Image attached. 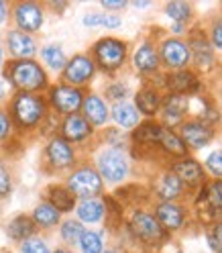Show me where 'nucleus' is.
<instances>
[{
    "mask_svg": "<svg viewBox=\"0 0 222 253\" xmlns=\"http://www.w3.org/2000/svg\"><path fill=\"white\" fill-rule=\"evenodd\" d=\"M4 98H6V82L0 80V100H4Z\"/></svg>",
    "mask_w": 222,
    "mask_h": 253,
    "instance_id": "49530a36",
    "label": "nucleus"
},
{
    "mask_svg": "<svg viewBox=\"0 0 222 253\" xmlns=\"http://www.w3.org/2000/svg\"><path fill=\"white\" fill-rule=\"evenodd\" d=\"M45 162L53 169H68L75 164V149L66 139L55 135L49 139V143L45 147Z\"/></svg>",
    "mask_w": 222,
    "mask_h": 253,
    "instance_id": "9d476101",
    "label": "nucleus"
},
{
    "mask_svg": "<svg viewBox=\"0 0 222 253\" xmlns=\"http://www.w3.org/2000/svg\"><path fill=\"white\" fill-rule=\"evenodd\" d=\"M161 131H163V125H159V123H153V121L141 123L139 126H135L133 141L141 145H155V143H159Z\"/></svg>",
    "mask_w": 222,
    "mask_h": 253,
    "instance_id": "cd10ccee",
    "label": "nucleus"
},
{
    "mask_svg": "<svg viewBox=\"0 0 222 253\" xmlns=\"http://www.w3.org/2000/svg\"><path fill=\"white\" fill-rule=\"evenodd\" d=\"M212 43H214V47L222 49V21L214 23V27H212Z\"/></svg>",
    "mask_w": 222,
    "mask_h": 253,
    "instance_id": "c03bdc74",
    "label": "nucleus"
},
{
    "mask_svg": "<svg viewBox=\"0 0 222 253\" xmlns=\"http://www.w3.org/2000/svg\"><path fill=\"white\" fill-rule=\"evenodd\" d=\"M133 63H135L137 72H141V74H153L157 68H159V55H157V49L151 43L139 45L135 55H133Z\"/></svg>",
    "mask_w": 222,
    "mask_h": 253,
    "instance_id": "aec40b11",
    "label": "nucleus"
},
{
    "mask_svg": "<svg viewBox=\"0 0 222 253\" xmlns=\"http://www.w3.org/2000/svg\"><path fill=\"white\" fill-rule=\"evenodd\" d=\"M12 19L19 31L33 35L37 31H41L45 23V12L39 2H17L12 6Z\"/></svg>",
    "mask_w": 222,
    "mask_h": 253,
    "instance_id": "1a4fd4ad",
    "label": "nucleus"
},
{
    "mask_svg": "<svg viewBox=\"0 0 222 253\" xmlns=\"http://www.w3.org/2000/svg\"><path fill=\"white\" fill-rule=\"evenodd\" d=\"M66 186L75 198L86 200V198H98L102 194L104 182L100 178V173L96 171V168L80 166L68 176V184Z\"/></svg>",
    "mask_w": 222,
    "mask_h": 253,
    "instance_id": "39448f33",
    "label": "nucleus"
},
{
    "mask_svg": "<svg viewBox=\"0 0 222 253\" xmlns=\"http://www.w3.org/2000/svg\"><path fill=\"white\" fill-rule=\"evenodd\" d=\"M165 84L167 88L171 90V94H189V92H196L200 82H198V78L192 74V72H184V70H178V72H173L165 78Z\"/></svg>",
    "mask_w": 222,
    "mask_h": 253,
    "instance_id": "412c9836",
    "label": "nucleus"
},
{
    "mask_svg": "<svg viewBox=\"0 0 222 253\" xmlns=\"http://www.w3.org/2000/svg\"><path fill=\"white\" fill-rule=\"evenodd\" d=\"M208 241H210V247L218 253H222V223L214 225V229L210 231L208 235Z\"/></svg>",
    "mask_w": 222,
    "mask_h": 253,
    "instance_id": "79ce46f5",
    "label": "nucleus"
},
{
    "mask_svg": "<svg viewBox=\"0 0 222 253\" xmlns=\"http://www.w3.org/2000/svg\"><path fill=\"white\" fill-rule=\"evenodd\" d=\"M214 137V131L208 126V123H202V121H187L182 125V141L185 147H192V149H200L204 145H208Z\"/></svg>",
    "mask_w": 222,
    "mask_h": 253,
    "instance_id": "4468645a",
    "label": "nucleus"
},
{
    "mask_svg": "<svg viewBox=\"0 0 222 253\" xmlns=\"http://www.w3.org/2000/svg\"><path fill=\"white\" fill-rule=\"evenodd\" d=\"M51 253H70V249H66V247H57V249H53Z\"/></svg>",
    "mask_w": 222,
    "mask_h": 253,
    "instance_id": "8fccbe9b",
    "label": "nucleus"
},
{
    "mask_svg": "<svg viewBox=\"0 0 222 253\" xmlns=\"http://www.w3.org/2000/svg\"><path fill=\"white\" fill-rule=\"evenodd\" d=\"M12 190V180H10V173L6 169V166L0 160V196H6Z\"/></svg>",
    "mask_w": 222,
    "mask_h": 253,
    "instance_id": "a19ab883",
    "label": "nucleus"
},
{
    "mask_svg": "<svg viewBox=\"0 0 222 253\" xmlns=\"http://www.w3.org/2000/svg\"><path fill=\"white\" fill-rule=\"evenodd\" d=\"M84 90L82 88H74L68 84H55L49 88V102L53 106V110L57 115L70 117V115H77L82 110V102H84Z\"/></svg>",
    "mask_w": 222,
    "mask_h": 253,
    "instance_id": "0eeeda50",
    "label": "nucleus"
},
{
    "mask_svg": "<svg viewBox=\"0 0 222 253\" xmlns=\"http://www.w3.org/2000/svg\"><path fill=\"white\" fill-rule=\"evenodd\" d=\"M157 55L161 57L163 66H167L169 70H182L184 66H187L189 57H192L189 55V47L182 39H165Z\"/></svg>",
    "mask_w": 222,
    "mask_h": 253,
    "instance_id": "ddd939ff",
    "label": "nucleus"
},
{
    "mask_svg": "<svg viewBox=\"0 0 222 253\" xmlns=\"http://www.w3.org/2000/svg\"><path fill=\"white\" fill-rule=\"evenodd\" d=\"M41 59L45 66L53 72H63V68H66V63H68V57L59 45H45L41 49Z\"/></svg>",
    "mask_w": 222,
    "mask_h": 253,
    "instance_id": "c85d7f7f",
    "label": "nucleus"
},
{
    "mask_svg": "<svg viewBox=\"0 0 222 253\" xmlns=\"http://www.w3.org/2000/svg\"><path fill=\"white\" fill-rule=\"evenodd\" d=\"M12 131H14V125H12V121H10L8 110L0 108V143L8 141V137L12 135Z\"/></svg>",
    "mask_w": 222,
    "mask_h": 253,
    "instance_id": "58836bf2",
    "label": "nucleus"
},
{
    "mask_svg": "<svg viewBox=\"0 0 222 253\" xmlns=\"http://www.w3.org/2000/svg\"><path fill=\"white\" fill-rule=\"evenodd\" d=\"M59 131H61L59 137L74 145V143H84L86 139H90L94 135V126L77 113V115L63 117V121L59 125Z\"/></svg>",
    "mask_w": 222,
    "mask_h": 253,
    "instance_id": "9b49d317",
    "label": "nucleus"
},
{
    "mask_svg": "<svg viewBox=\"0 0 222 253\" xmlns=\"http://www.w3.org/2000/svg\"><path fill=\"white\" fill-rule=\"evenodd\" d=\"M206 204H208V211H212V214L222 212V182H214L206 188V192H202Z\"/></svg>",
    "mask_w": 222,
    "mask_h": 253,
    "instance_id": "f704fd0d",
    "label": "nucleus"
},
{
    "mask_svg": "<svg viewBox=\"0 0 222 253\" xmlns=\"http://www.w3.org/2000/svg\"><path fill=\"white\" fill-rule=\"evenodd\" d=\"M8 19V4L6 2H0V25Z\"/></svg>",
    "mask_w": 222,
    "mask_h": 253,
    "instance_id": "a18cd8bd",
    "label": "nucleus"
},
{
    "mask_svg": "<svg viewBox=\"0 0 222 253\" xmlns=\"http://www.w3.org/2000/svg\"><path fill=\"white\" fill-rule=\"evenodd\" d=\"M4 78L17 92H31L39 94L49 86L47 72L35 59H12L4 68Z\"/></svg>",
    "mask_w": 222,
    "mask_h": 253,
    "instance_id": "f03ea898",
    "label": "nucleus"
},
{
    "mask_svg": "<svg viewBox=\"0 0 222 253\" xmlns=\"http://www.w3.org/2000/svg\"><path fill=\"white\" fill-rule=\"evenodd\" d=\"M129 231L135 239H139L141 243L145 245H159L163 239H165V231L161 229V225L157 223L155 214L147 212V211H135L131 214V220H129Z\"/></svg>",
    "mask_w": 222,
    "mask_h": 253,
    "instance_id": "423d86ee",
    "label": "nucleus"
},
{
    "mask_svg": "<svg viewBox=\"0 0 222 253\" xmlns=\"http://www.w3.org/2000/svg\"><path fill=\"white\" fill-rule=\"evenodd\" d=\"M206 168H208L214 176H222V149L212 151L206 157Z\"/></svg>",
    "mask_w": 222,
    "mask_h": 253,
    "instance_id": "ea45409f",
    "label": "nucleus"
},
{
    "mask_svg": "<svg viewBox=\"0 0 222 253\" xmlns=\"http://www.w3.org/2000/svg\"><path fill=\"white\" fill-rule=\"evenodd\" d=\"M159 145L171 155H185V151H187V147L184 145V141L171 129H165V126H163L161 137H159Z\"/></svg>",
    "mask_w": 222,
    "mask_h": 253,
    "instance_id": "473e14b6",
    "label": "nucleus"
},
{
    "mask_svg": "<svg viewBox=\"0 0 222 253\" xmlns=\"http://www.w3.org/2000/svg\"><path fill=\"white\" fill-rule=\"evenodd\" d=\"M165 14L176 25H184L185 21H189V17H192V6L185 4V2H167Z\"/></svg>",
    "mask_w": 222,
    "mask_h": 253,
    "instance_id": "c9c22d12",
    "label": "nucleus"
},
{
    "mask_svg": "<svg viewBox=\"0 0 222 253\" xmlns=\"http://www.w3.org/2000/svg\"><path fill=\"white\" fill-rule=\"evenodd\" d=\"M171 171L176 173L182 184H187V186H196V184H200L204 180V169L194 160H182L178 164H173Z\"/></svg>",
    "mask_w": 222,
    "mask_h": 253,
    "instance_id": "393cba45",
    "label": "nucleus"
},
{
    "mask_svg": "<svg viewBox=\"0 0 222 253\" xmlns=\"http://www.w3.org/2000/svg\"><path fill=\"white\" fill-rule=\"evenodd\" d=\"M106 96L114 102H124V98L129 96V86L122 82H112L106 86Z\"/></svg>",
    "mask_w": 222,
    "mask_h": 253,
    "instance_id": "4c0bfd02",
    "label": "nucleus"
},
{
    "mask_svg": "<svg viewBox=\"0 0 222 253\" xmlns=\"http://www.w3.org/2000/svg\"><path fill=\"white\" fill-rule=\"evenodd\" d=\"M6 233L12 241H27L31 239V237H35L37 233V227L33 223V218L27 216V214H19V216H14L10 223L6 225Z\"/></svg>",
    "mask_w": 222,
    "mask_h": 253,
    "instance_id": "a878e982",
    "label": "nucleus"
},
{
    "mask_svg": "<svg viewBox=\"0 0 222 253\" xmlns=\"http://www.w3.org/2000/svg\"><path fill=\"white\" fill-rule=\"evenodd\" d=\"M133 6H135V8H147L149 2H133Z\"/></svg>",
    "mask_w": 222,
    "mask_h": 253,
    "instance_id": "09e8293b",
    "label": "nucleus"
},
{
    "mask_svg": "<svg viewBox=\"0 0 222 253\" xmlns=\"http://www.w3.org/2000/svg\"><path fill=\"white\" fill-rule=\"evenodd\" d=\"M80 251L82 253H102L104 251V241L102 235L96 231H84V235L80 237Z\"/></svg>",
    "mask_w": 222,
    "mask_h": 253,
    "instance_id": "72a5a7b5",
    "label": "nucleus"
},
{
    "mask_svg": "<svg viewBox=\"0 0 222 253\" xmlns=\"http://www.w3.org/2000/svg\"><path fill=\"white\" fill-rule=\"evenodd\" d=\"M182 188H184V184L178 180L176 173L165 171L155 184V194L161 198V202H173L182 194Z\"/></svg>",
    "mask_w": 222,
    "mask_h": 253,
    "instance_id": "b1692460",
    "label": "nucleus"
},
{
    "mask_svg": "<svg viewBox=\"0 0 222 253\" xmlns=\"http://www.w3.org/2000/svg\"><path fill=\"white\" fill-rule=\"evenodd\" d=\"M4 61V47H2V41H0V66H2Z\"/></svg>",
    "mask_w": 222,
    "mask_h": 253,
    "instance_id": "de8ad7c7",
    "label": "nucleus"
},
{
    "mask_svg": "<svg viewBox=\"0 0 222 253\" xmlns=\"http://www.w3.org/2000/svg\"><path fill=\"white\" fill-rule=\"evenodd\" d=\"M82 117L92 125V126H102L106 125L110 117V108L106 100L98 94H86L82 102Z\"/></svg>",
    "mask_w": 222,
    "mask_h": 253,
    "instance_id": "2eb2a0df",
    "label": "nucleus"
},
{
    "mask_svg": "<svg viewBox=\"0 0 222 253\" xmlns=\"http://www.w3.org/2000/svg\"><path fill=\"white\" fill-rule=\"evenodd\" d=\"M75 214H77V220L84 225H94V223H100V220L106 216V202L100 200V198H86V200H80L75 204Z\"/></svg>",
    "mask_w": 222,
    "mask_h": 253,
    "instance_id": "f3484780",
    "label": "nucleus"
},
{
    "mask_svg": "<svg viewBox=\"0 0 222 253\" xmlns=\"http://www.w3.org/2000/svg\"><path fill=\"white\" fill-rule=\"evenodd\" d=\"M94 74H96V63H94V59L86 53H77L68 59L66 68L61 72V80L68 86L82 88V86L90 84Z\"/></svg>",
    "mask_w": 222,
    "mask_h": 253,
    "instance_id": "6e6552de",
    "label": "nucleus"
},
{
    "mask_svg": "<svg viewBox=\"0 0 222 253\" xmlns=\"http://www.w3.org/2000/svg\"><path fill=\"white\" fill-rule=\"evenodd\" d=\"M31 218H33V223H35L37 229L49 231V229H53V227H57L61 223V212L55 207H51L47 200H43V202H39L35 207Z\"/></svg>",
    "mask_w": 222,
    "mask_h": 253,
    "instance_id": "4be33fe9",
    "label": "nucleus"
},
{
    "mask_svg": "<svg viewBox=\"0 0 222 253\" xmlns=\"http://www.w3.org/2000/svg\"><path fill=\"white\" fill-rule=\"evenodd\" d=\"M86 27H104V29H118L122 25L118 14L112 12H88L82 19Z\"/></svg>",
    "mask_w": 222,
    "mask_h": 253,
    "instance_id": "c756f323",
    "label": "nucleus"
},
{
    "mask_svg": "<svg viewBox=\"0 0 222 253\" xmlns=\"http://www.w3.org/2000/svg\"><path fill=\"white\" fill-rule=\"evenodd\" d=\"M47 202L55 207L61 214L63 212H72L75 211L77 198L68 190V186H49L47 188Z\"/></svg>",
    "mask_w": 222,
    "mask_h": 253,
    "instance_id": "5701e85b",
    "label": "nucleus"
},
{
    "mask_svg": "<svg viewBox=\"0 0 222 253\" xmlns=\"http://www.w3.org/2000/svg\"><path fill=\"white\" fill-rule=\"evenodd\" d=\"M100 6L106 10H122L129 6V2H124V0H102Z\"/></svg>",
    "mask_w": 222,
    "mask_h": 253,
    "instance_id": "37998d69",
    "label": "nucleus"
},
{
    "mask_svg": "<svg viewBox=\"0 0 222 253\" xmlns=\"http://www.w3.org/2000/svg\"><path fill=\"white\" fill-rule=\"evenodd\" d=\"M189 108V98L184 94H169V96L161 102V113L165 125H178L182 123V117L185 115V110Z\"/></svg>",
    "mask_w": 222,
    "mask_h": 253,
    "instance_id": "a211bd4d",
    "label": "nucleus"
},
{
    "mask_svg": "<svg viewBox=\"0 0 222 253\" xmlns=\"http://www.w3.org/2000/svg\"><path fill=\"white\" fill-rule=\"evenodd\" d=\"M135 108L139 110V115L153 117L155 113H159L161 108V96L153 86H145L137 92L135 96Z\"/></svg>",
    "mask_w": 222,
    "mask_h": 253,
    "instance_id": "6ab92c4d",
    "label": "nucleus"
},
{
    "mask_svg": "<svg viewBox=\"0 0 222 253\" xmlns=\"http://www.w3.org/2000/svg\"><path fill=\"white\" fill-rule=\"evenodd\" d=\"M189 55H194L198 66H208L212 63V47L204 37H194L189 43Z\"/></svg>",
    "mask_w": 222,
    "mask_h": 253,
    "instance_id": "7c9ffc66",
    "label": "nucleus"
},
{
    "mask_svg": "<svg viewBox=\"0 0 222 253\" xmlns=\"http://www.w3.org/2000/svg\"><path fill=\"white\" fill-rule=\"evenodd\" d=\"M110 117H112V121L122 126V129H135V126H139V110L135 108V104L131 102H116L112 106V110H110Z\"/></svg>",
    "mask_w": 222,
    "mask_h": 253,
    "instance_id": "bb28decb",
    "label": "nucleus"
},
{
    "mask_svg": "<svg viewBox=\"0 0 222 253\" xmlns=\"http://www.w3.org/2000/svg\"><path fill=\"white\" fill-rule=\"evenodd\" d=\"M21 253H51L49 245L41 237H31V239L21 243Z\"/></svg>",
    "mask_w": 222,
    "mask_h": 253,
    "instance_id": "e433bc0d",
    "label": "nucleus"
},
{
    "mask_svg": "<svg viewBox=\"0 0 222 253\" xmlns=\"http://www.w3.org/2000/svg\"><path fill=\"white\" fill-rule=\"evenodd\" d=\"M96 171L100 173L102 182L104 180L108 184L124 182L126 176H129V171H131L129 157H126V153L122 149H116V147L102 149L96 157Z\"/></svg>",
    "mask_w": 222,
    "mask_h": 253,
    "instance_id": "20e7f679",
    "label": "nucleus"
},
{
    "mask_svg": "<svg viewBox=\"0 0 222 253\" xmlns=\"http://www.w3.org/2000/svg\"><path fill=\"white\" fill-rule=\"evenodd\" d=\"M59 225H61L59 227V235H61V239L66 241L68 245H77V243H80V237L86 231L80 220L68 218V220H63V223H59Z\"/></svg>",
    "mask_w": 222,
    "mask_h": 253,
    "instance_id": "2f4dec72",
    "label": "nucleus"
},
{
    "mask_svg": "<svg viewBox=\"0 0 222 253\" xmlns=\"http://www.w3.org/2000/svg\"><path fill=\"white\" fill-rule=\"evenodd\" d=\"M8 115L12 125L21 131H31L45 121L47 113V100L41 94H31V92H17L10 100Z\"/></svg>",
    "mask_w": 222,
    "mask_h": 253,
    "instance_id": "f257e3e1",
    "label": "nucleus"
},
{
    "mask_svg": "<svg viewBox=\"0 0 222 253\" xmlns=\"http://www.w3.org/2000/svg\"><path fill=\"white\" fill-rule=\"evenodd\" d=\"M102 253H118V251H114V249H106V251H102Z\"/></svg>",
    "mask_w": 222,
    "mask_h": 253,
    "instance_id": "3c124183",
    "label": "nucleus"
},
{
    "mask_svg": "<svg viewBox=\"0 0 222 253\" xmlns=\"http://www.w3.org/2000/svg\"><path fill=\"white\" fill-rule=\"evenodd\" d=\"M155 218L163 231H178L185 220V212L176 202H159L155 209Z\"/></svg>",
    "mask_w": 222,
    "mask_h": 253,
    "instance_id": "dca6fc26",
    "label": "nucleus"
},
{
    "mask_svg": "<svg viewBox=\"0 0 222 253\" xmlns=\"http://www.w3.org/2000/svg\"><path fill=\"white\" fill-rule=\"evenodd\" d=\"M4 43L14 59H33L37 55V41L33 35H27L19 29H10L4 37Z\"/></svg>",
    "mask_w": 222,
    "mask_h": 253,
    "instance_id": "f8f14e48",
    "label": "nucleus"
},
{
    "mask_svg": "<svg viewBox=\"0 0 222 253\" xmlns=\"http://www.w3.org/2000/svg\"><path fill=\"white\" fill-rule=\"evenodd\" d=\"M126 53H129L126 43L116 37H102L92 47L94 63H96V68H100L106 74L118 72L126 61Z\"/></svg>",
    "mask_w": 222,
    "mask_h": 253,
    "instance_id": "7ed1b4c3",
    "label": "nucleus"
}]
</instances>
